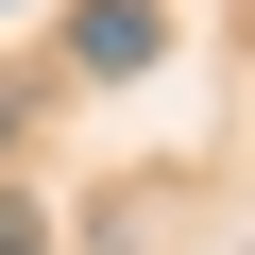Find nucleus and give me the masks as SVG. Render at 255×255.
Here are the masks:
<instances>
[{"label":"nucleus","mask_w":255,"mask_h":255,"mask_svg":"<svg viewBox=\"0 0 255 255\" xmlns=\"http://www.w3.org/2000/svg\"><path fill=\"white\" fill-rule=\"evenodd\" d=\"M85 68H153L170 51V17H153V0H85V34H68Z\"/></svg>","instance_id":"f257e3e1"},{"label":"nucleus","mask_w":255,"mask_h":255,"mask_svg":"<svg viewBox=\"0 0 255 255\" xmlns=\"http://www.w3.org/2000/svg\"><path fill=\"white\" fill-rule=\"evenodd\" d=\"M0 17H17V0H0Z\"/></svg>","instance_id":"f03ea898"}]
</instances>
